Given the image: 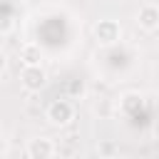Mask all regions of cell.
<instances>
[{
    "label": "cell",
    "instance_id": "1",
    "mask_svg": "<svg viewBox=\"0 0 159 159\" xmlns=\"http://www.w3.org/2000/svg\"><path fill=\"white\" fill-rule=\"evenodd\" d=\"M20 84H22L27 92H40V89H45V84H47V72H45L40 65H25L22 72H20Z\"/></svg>",
    "mask_w": 159,
    "mask_h": 159
},
{
    "label": "cell",
    "instance_id": "2",
    "mask_svg": "<svg viewBox=\"0 0 159 159\" xmlns=\"http://www.w3.org/2000/svg\"><path fill=\"white\" fill-rule=\"evenodd\" d=\"M119 37H122V27H119L117 20H99L94 25V40H97V45L109 47V45L119 42Z\"/></svg>",
    "mask_w": 159,
    "mask_h": 159
},
{
    "label": "cell",
    "instance_id": "3",
    "mask_svg": "<svg viewBox=\"0 0 159 159\" xmlns=\"http://www.w3.org/2000/svg\"><path fill=\"white\" fill-rule=\"evenodd\" d=\"M72 117H75V109H72V104L67 99H55L47 107V119L55 127H67L72 122Z\"/></svg>",
    "mask_w": 159,
    "mask_h": 159
},
{
    "label": "cell",
    "instance_id": "4",
    "mask_svg": "<svg viewBox=\"0 0 159 159\" xmlns=\"http://www.w3.org/2000/svg\"><path fill=\"white\" fill-rule=\"evenodd\" d=\"M52 154H55L52 139L40 137V139H32V142L27 144V157H30V159H50Z\"/></svg>",
    "mask_w": 159,
    "mask_h": 159
},
{
    "label": "cell",
    "instance_id": "5",
    "mask_svg": "<svg viewBox=\"0 0 159 159\" xmlns=\"http://www.w3.org/2000/svg\"><path fill=\"white\" fill-rule=\"evenodd\" d=\"M137 22H139V27H142V30L154 32V30L159 27V10H157V5H144V7H139Z\"/></svg>",
    "mask_w": 159,
    "mask_h": 159
},
{
    "label": "cell",
    "instance_id": "6",
    "mask_svg": "<svg viewBox=\"0 0 159 159\" xmlns=\"http://www.w3.org/2000/svg\"><path fill=\"white\" fill-rule=\"evenodd\" d=\"M40 47L37 45H25L22 47V60H25V65H40Z\"/></svg>",
    "mask_w": 159,
    "mask_h": 159
},
{
    "label": "cell",
    "instance_id": "7",
    "mask_svg": "<svg viewBox=\"0 0 159 159\" xmlns=\"http://www.w3.org/2000/svg\"><path fill=\"white\" fill-rule=\"evenodd\" d=\"M7 70V57H5V52H0V75Z\"/></svg>",
    "mask_w": 159,
    "mask_h": 159
}]
</instances>
